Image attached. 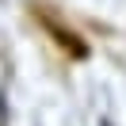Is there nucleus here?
I'll return each mask as SVG.
<instances>
[{
    "instance_id": "f257e3e1",
    "label": "nucleus",
    "mask_w": 126,
    "mask_h": 126,
    "mask_svg": "<svg viewBox=\"0 0 126 126\" xmlns=\"http://www.w3.org/2000/svg\"><path fill=\"white\" fill-rule=\"evenodd\" d=\"M103 126H107V122H103Z\"/></svg>"
}]
</instances>
